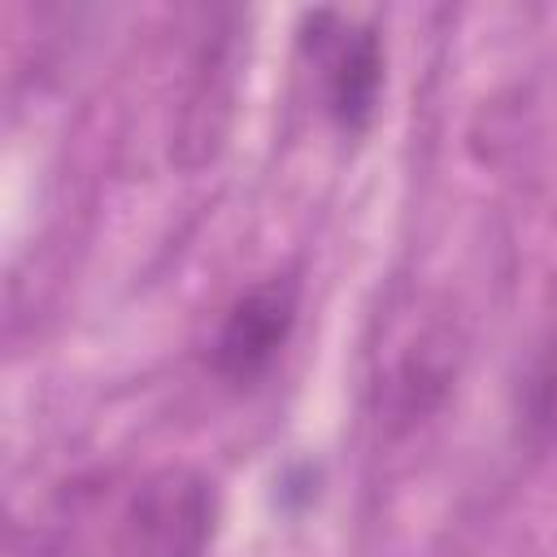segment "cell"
Listing matches in <instances>:
<instances>
[{
    "label": "cell",
    "mask_w": 557,
    "mask_h": 557,
    "mask_svg": "<svg viewBox=\"0 0 557 557\" xmlns=\"http://www.w3.org/2000/svg\"><path fill=\"white\" fill-rule=\"evenodd\" d=\"M305 44H313L322 61V83H326V109L344 131L370 126L383 91V48L370 26L344 22L335 13H313L309 17Z\"/></svg>",
    "instance_id": "2"
},
{
    "label": "cell",
    "mask_w": 557,
    "mask_h": 557,
    "mask_svg": "<svg viewBox=\"0 0 557 557\" xmlns=\"http://www.w3.org/2000/svg\"><path fill=\"white\" fill-rule=\"evenodd\" d=\"M218 496L200 470L170 466L148 474L126 500L109 557H205L213 544Z\"/></svg>",
    "instance_id": "1"
},
{
    "label": "cell",
    "mask_w": 557,
    "mask_h": 557,
    "mask_svg": "<svg viewBox=\"0 0 557 557\" xmlns=\"http://www.w3.org/2000/svg\"><path fill=\"white\" fill-rule=\"evenodd\" d=\"M292 326H296V287L287 278H265V283L248 287L231 305V313L213 339V370L239 387L261 379L274 366V357L283 352Z\"/></svg>",
    "instance_id": "3"
}]
</instances>
